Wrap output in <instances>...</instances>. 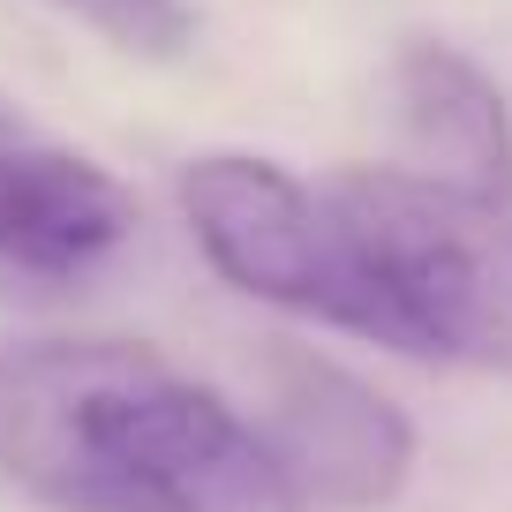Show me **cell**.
<instances>
[{"label": "cell", "mask_w": 512, "mask_h": 512, "mask_svg": "<svg viewBox=\"0 0 512 512\" xmlns=\"http://www.w3.org/2000/svg\"><path fill=\"white\" fill-rule=\"evenodd\" d=\"M136 234V196L91 151L61 144L0 91V264L16 272H91Z\"/></svg>", "instance_id": "4"}, {"label": "cell", "mask_w": 512, "mask_h": 512, "mask_svg": "<svg viewBox=\"0 0 512 512\" xmlns=\"http://www.w3.org/2000/svg\"><path fill=\"white\" fill-rule=\"evenodd\" d=\"M68 16H83L98 38H113L121 53H144V61H174L196 38V8L189 0H53Z\"/></svg>", "instance_id": "6"}, {"label": "cell", "mask_w": 512, "mask_h": 512, "mask_svg": "<svg viewBox=\"0 0 512 512\" xmlns=\"http://www.w3.org/2000/svg\"><path fill=\"white\" fill-rule=\"evenodd\" d=\"M0 475L46 512H309L256 415L144 339L0 354Z\"/></svg>", "instance_id": "1"}, {"label": "cell", "mask_w": 512, "mask_h": 512, "mask_svg": "<svg viewBox=\"0 0 512 512\" xmlns=\"http://www.w3.org/2000/svg\"><path fill=\"white\" fill-rule=\"evenodd\" d=\"M256 430L309 512H384L415 475V422L400 400L317 347H272Z\"/></svg>", "instance_id": "3"}, {"label": "cell", "mask_w": 512, "mask_h": 512, "mask_svg": "<svg viewBox=\"0 0 512 512\" xmlns=\"http://www.w3.org/2000/svg\"><path fill=\"white\" fill-rule=\"evenodd\" d=\"M181 219H189L204 264L249 302H272L287 317L332 324V332L400 354L392 294H384L332 181L309 189L302 174L256 159V151H204L181 166Z\"/></svg>", "instance_id": "2"}, {"label": "cell", "mask_w": 512, "mask_h": 512, "mask_svg": "<svg viewBox=\"0 0 512 512\" xmlns=\"http://www.w3.org/2000/svg\"><path fill=\"white\" fill-rule=\"evenodd\" d=\"M392 121L407 144V174L467 204L512 211V113L460 46L415 38L392 61Z\"/></svg>", "instance_id": "5"}]
</instances>
